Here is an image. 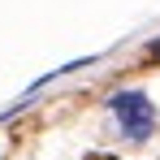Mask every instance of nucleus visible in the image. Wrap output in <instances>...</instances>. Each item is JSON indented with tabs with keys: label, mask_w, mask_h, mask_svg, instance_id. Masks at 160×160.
<instances>
[{
	"label": "nucleus",
	"mask_w": 160,
	"mask_h": 160,
	"mask_svg": "<svg viewBox=\"0 0 160 160\" xmlns=\"http://www.w3.org/2000/svg\"><path fill=\"white\" fill-rule=\"evenodd\" d=\"M112 117H117V126L126 138H147V134L156 130V108L147 95H138V91H121V95H112Z\"/></svg>",
	"instance_id": "obj_1"
},
{
	"label": "nucleus",
	"mask_w": 160,
	"mask_h": 160,
	"mask_svg": "<svg viewBox=\"0 0 160 160\" xmlns=\"http://www.w3.org/2000/svg\"><path fill=\"white\" fill-rule=\"evenodd\" d=\"M152 56H156V61H160V39H156V43H152Z\"/></svg>",
	"instance_id": "obj_2"
},
{
	"label": "nucleus",
	"mask_w": 160,
	"mask_h": 160,
	"mask_svg": "<svg viewBox=\"0 0 160 160\" xmlns=\"http://www.w3.org/2000/svg\"><path fill=\"white\" fill-rule=\"evenodd\" d=\"M91 160H112V156H91Z\"/></svg>",
	"instance_id": "obj_3"
}]
</instances>
